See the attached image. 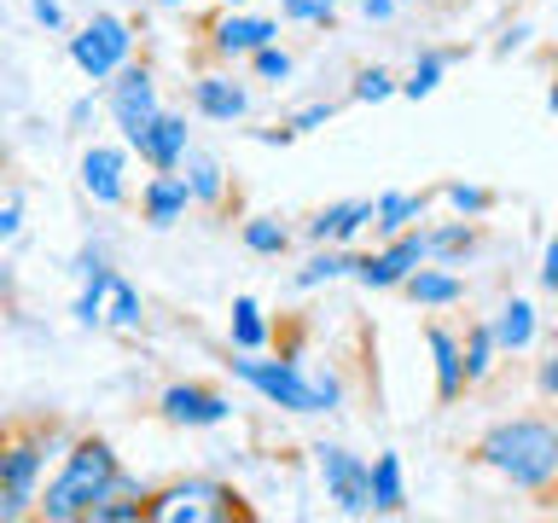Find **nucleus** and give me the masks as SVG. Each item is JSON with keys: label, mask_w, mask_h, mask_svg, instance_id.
Wrapping results in <instances>:
<instances>
[{"label": "nucleus", "mask_w": 558, "mask_h": 523, "mask_svg": "<svg viewBox=\"0 0 558 523\" xmlns=\"http://www.w3.org/2000/svg\"><path fill=\"white\" fill-rule=\"evenodd\" d=\"M279 12H286L291 24H331V17H338V0H279Z\"/></svg>", "instance_id": "obj_35"}, {"label": "nucleus", "mask_w": 558, "mask_h": 523, "mask_svg": "<svg viewBox=\"0 0 558 523\" xmlns=\"http://www.w3.org/2000/svg\"><path fill=\"white\" fill-rule=\"evenodd\" d=\"M157 7H186V0H157Z\"/></svg>", "instance_id": "obj_46"}, {"label": "nucleus", "mask_w": 558, "mask_h": 523, "mask_svg": "<svg viewBox=\"0 0 558 523\" xmlns=\"http://www.w3.org/2000/svg\"><path fill=\"white\" fill-rule=\"evenodd\" d=\"M355 268H361V256L349 251V244H314V256L291 273V285L296 291H320V285H331V279H349Z\"/></svg>", "instance_id": "obj_20"}, {"label": "nucleus", "mask_w": 558, "mask_h": 523, "mask_svg": "<svg viewBox=\"0 0 558 523\" xmlns=\"http://www.w3.org/2000/svg\"><path fill=\"white\" fill-rule=\"evenodd\" d=\"M331 117H338V105H331V99H314V105H303V111L291 117V129H296V134H314V129H326Z\"/></svg>", "instance_id": "obj_36"}, {"label": "nucleus", "mask_w": 558, "mask_h": 523, "mask_svg": "<svg viewBox=\"0 0 558 523\" xmlns=\"http://www.w3.org/2000/svg\"><path fill=\"white\" fill-rule=\"evenodd\" d=\"M488 326H495V338H500V355H523V349L535 343V331H541V314H535L530 296H506Z\"/></svg>", "instance_id": "obj_19"}, {"label": "nucleus", "mask_w": 558, "mask_h": 523, "mask_svg": "<svg viewBox=\"0 0 558 523\" xmlns=\"http://www.w3.org/2000/svg\"><path fill=\"white\" fill-rule=\"evenodd\" d=\"M279 41V24L262 12H244V7H227L216 24H209V52H216V64H251L262 47Z\"/></svg>", "instance_id": "obj_10"}, {"label": "nucleus", "mask_w": 558, "mask_h": 523, "mask_svg": "<svg viewBox=\"0 0 558 523\" xmlns=\"http://www.w3.org/2000/svg\"><path fill=\"white\" fill-rule=\"evenodd\" d=\"M401 0H361V12H366V24H384V17H396Z\"/></svg>", "instance_id": "obj_41"}, {"label": "nucleus", "mask_w": 558, "mask_h": 523, "mask_svg": "<svg viewBox=\"0 0 558 523\" xmlns=\"http://www.w3.org/2000/svg\"><path fill=\"white\" fill-rule=\"evenodd\" d=\"M29 12H35V24H41V29H64V7H59V0H29Z\"/></svg>", "instance_id": "obj_37"}, {"label": "nucleus", "mask_w": 558, "mask_h": 523, "mask_svg": "<svg viewBox=\"0 0 558 523\" xmlns=\"http://www.w3.org/2000/svg\"><path fill=\"white\" fill-rule=\"evenodd\" d=\"M117 483H122L117 448L105 442V436H76L64 453V465H59V477L41 488V506H35V512L47 523H87L99 500L117 495Z\"/></svg>", "instance_id": "obj_2"}, {"label": "nucleus", "mask_w": 558, "mask_h": 523, "mask_svg": "<svg viewBox=\"0 0 558 523\" xmlns=\"http://www.w3.org/2000/svg\"><path fill=\"white\" fill-rule=\"evenodd\" d=\"M495 361H500L495 326H471V331H465V378H471V384H483L488 373H495Z\"/></svg>", "instance_id": "obj_28"}, {"label": "nucleus", "mask_w": 558, "mask_h": 523, "mask_svg": "<svg viewBox=\"0 0 558 523\" xmlns=\"http://www.w3.org/2000/svg\"><path fill=\"white\" fill-rule=\"evenodd\" d=\"M129 151H134L129 139H122V146H87L82 151V192L99 209H117L129 198V181H122V174H129Z\"/></svg>", "instance_id": "obj_12"}, {"label": "nucleus", "mask_w": 558, "mask_h": 523, "mask_svg": "<svg viewBox=\"0 0 558 523\" xmlns=\"http://www.w3.org/2000/svg\"><path fill=\"white\" fill-rule=\"evenodd\" d=\"M192 111L204 122H244L251 117V87H244L233 70H204L192 82Z\"/></svg>", "instance_id": "obj_13"}, {"label": "nucleus", "mask_w": 558, "mask_h": 523, "mask_svg": "<svg viewBox=\"0 0 558 523\" xmlns=\"http://www.w3.org/2000/svg\"><path fill=\"white\" fill-rule=\"evenodd\" d=\"M442 204L453 209V216L483 221L488 209H495V192H488V186H471V181H442Z\"/></svg>", "instance_id": "obj_31"}, {"label": "nucleus", "mask_w": 558, "mask_h": 523, "mask_svg": "<svg viewBox=\"0 0 558 523\" xmlns=\"http://www.w3.org/2000/svg\"><path fill=\"white\" fill-rule=\"evenodd\" d=\"M541 285L558 296V233L547 239V251H541Z\"/></svg>", "instance_id": "obj_38"}, {"label": "nucleus", "mask_w": 558, "mask_h": 523, "mask_svg": "<svg viewBox=\"0 0 558 523\" xmlns=\"http://www.w3.org/2000/svg\"><path fill=\"white\" fill-rule=\"evenodd\" d=\"M239 239H244V251H251V256H286L291 251V227L279 216H251L239 227Z\"/></svg>", "instance_id": "obj_26"}, {"label": "nucleus", "mask_w": 558, "mask_h": 523, "mask_svg": "<svg viewBox=\"0 0 558 523\" xmlns=\"http://www.w3.org/2000/svg\"><path fill=\"white\" fill-rule=\"evenodd\" d=\"M425 216H430V198H425V192H384L373 227H378V239H396V233H413Z\"/></svg>", "instance_id": "obj_22"}, {"label": "nucleus", "mask_w": 558, "mask_h": 523, "mask_svg": "<svg viewBox=\"0 0 558 523\" xmlns=\"http://www.w3.org/2000/svg\"><path fill=\"white\" fill-rule=\"evenodd\" d=\"M523 41H530V29L512 24V29H506V41H500V52H512V47H523Z\"/></svg>", "instance_id": "obj_43"}, {"label": "nucleus", "mask_w": 558, "mask_h": 523, "mask_svg": "<svg viewBox=\"0 0 558 523\" xmlns=\"http://www.w3.org/2000/svg\"><path fill=\"white\" fill-rule=\"evenodd\" d=\"M401 291H408L418 308H453V303H465V279L453 273L448 262H425V268H418Z\"/></svg>", "instance_id": "obj_18"}, {"label": "nucleus", "mask_w": 558, "mask_h": 523, "mask_svg": "<svg viewBox=\"0 0 558 523\" xmlns=\"http://www.w3.org/2000/svg\"><path fill=\"white\" fill-rule=\"evenodd\" d=\"M134 151H140V163H151V169H181V163H186V151H192L186 111H163L146 134L134 139Z\"/></svg>", "instance_id": "obj_15"}, {"label": "nucleus", "mask_w": 558, "mask_h": 523, "mask_svg": "<svg viewBox=\"0 0 558 523\" xmlns=\"http://www.w3.org/2000/svg\"><path fill=\"white\" fill-rule=\"evenodd\" d=\"M373 221H378V198H343V204H326L303 233H308V244H349Z\"/></svg>", "instance_id": "obj_16"}, {"label": "nucleus", "mask_w": 558, "mask_h": 523, "mask_svg": "<svg viewBox=\"0 0 558 523\" xmlns=\"http://www.w3.org/2000/svg\"><path fill=\"white\" fill-rule=\"evenodd\" d=\"M425 262H430V239H425V227H413V233L384 239V251L361 256L355 279H361L366 291H401L418 268H425Z\"/></svg>", "instance_id": "obj_9"}, {"label": "nucleus", "mask_w": 558, "mask_h": 523, "mask_svg": "<svg viewBox=\"0 0 558 523\" xmlns=\"http://www.w3.org/2000/svg\"><path fill=\"white\" fill-rule=\"evenodd\" d=\"M105 326H117V331H140V326H146V303H140V291L129 285V279H117L111 303H105Z\"/></svg>", "instance_id": "obj_30"}, {"label": "nucleus", "mask_w": 558, "mask_h": 523, "mask_svg": "<svg viewBox=\"0 0 558 523\" xmlns=\"http://www.w3.org/2000/svg\"><path fill=\"white\" fill-rule=\"evenodd\" d=\"M477 465L495 471L518 495H553L558 488V418L553 413H518L477 436Z\"/></svg>", "instance_id": "obj_1"}, {"label": "nucleus", "mask_w": 558, "mask_h": 523, "mask_svg": "<svg viewBox=\"0 0 558 523\" xmlns=\"http://www.w3.org/2000/svg\"><path fill=\"white\" fill-rule=\"evenodd\" d=\"M41 471H47V442L41 436H12L0 448V518H24L41 506Z\"/></svg>", "instance_id": "obj_6"}, {"label": "nucleus", "mask_w": 558, "mask_h": 523, "mask_svg": "<svg viewBox=\"0 0 558 523\" xmlns=\"http://www.w3.org/2000/svg\"><path fill=\"white\" fill-rule=\"evenodd\" d=\"M17 227H24V198H7V209H0V233L17 239Z\"/></svg>", "instance_id": "obj_39"}, {"label": "nucleus", "mask_w": 558, "mask_h": 523, "mask_svg": "<svg viewBox=\"0 0 558 523\" xmlns=\"http://www.w3.org/2000/svg\"><path fill=\"white\" fill-rule=\"evenodd\" d=\"M181 174L192 181V198H198V204L216 209V204L227 198V163H221L216 151H198V146H192L186 163H181Z\"/></svg>", "instance_id": "obj_23"}, {"label": "nucleus", "mask_w": 558, "mask_h": 523, "mask_svg": "<svg viewBox=\"0 0 558 523\" xmlns=\"http://www.w3.org/2000/svg\"><path fill=\"white\" fill-rule=\"evenodd\" d=\"M87 117H94V99H76V105H70V122H76V129H82Z\"/></svg>", "instance_id": "obj_44"}, {"label": "nucleus", "mask_w": 558, "mask_h": 523, "mask_svg": "<svg viewBox=\"0 0 558 523\" xmlns=\"http://www.w3.org/2000/svg\"><path fill=\"white\" fill-rule=\"evenodd\" d=\"M140 518H151V500L146 495H122V488H117L111 500L94 506V518H87V523H140Z\"/></svg>", "instance_id": "obj_32"}, {"label": "nucleus", "mask_w": 558, "mask_h": 523, "mask_svg": "<svg viewBox=\"0 0 558 523\" xmlns=\"http://www.w3.org/2000/svg\"><path fill=\"white\" fill-rule=\"evenodd\" d=\"M535 390H541V396H558V355H553V361H541V373H535Z\"/></svg>", "instance_id": "obj_40"}, {"label": "nucleus", "mask_w": 558, "mask_h": 523, "mask_svg": "<svg viewBox=\"0 0 558 523\" xmlns=\"http://www.w3.org/2000/svg\"><path fill=\"white\" fill-rule=\"evenodd\" d=\"M268 314H262L256 296H233V320H227V338H233L239 355H256V349H268Z\"/></svg>", "instance_id": "obj_24"}, {"label": "nucleus", "mask_w": 558, "mask_h": 523, "mask_svg": "<svg viewBox=\"0 0 558 523\" xmlns=\"http://www.w3.org/2000/svg\"><path fill=\"white\" fill-rule=\"evenodd\" d=\"M221 518H244V506L216 477H181L151 495V523H221Z\"/></svg>", "instance_id": "obj_5"}, {"label": "nucleus", "mask_w": 558, "mask_h": 523, "mask_svg": "<svg viewBox=\"0 0 558 523\" xmlns=\"http://www.w3.org/2000/svg\"><path fill=\"white\" fill-rule=\"evenodd\" d=\"M192 204H198V198H192V181H186L181 169H151V181L140 186V221H146V227L186 221Z\"/></svg>", "instance_id": "obj_14"}, {"label": "nucleus", "mask_w": 558, "mask_h": 523, "mask_svg": "<svg viewBox=\"0 0 558 523\" xmlns=\"http://www.w3.org/2000/svg\"><path fill=\"white\" fill-rule=\"evenodd\" d=\"M251 70H256V82H274V87H279V82H291L296 59H291V52L279 47V41H274V47H262L256 59H251Z\"/></svg>", "instance_id": "obj_34"}, {"label": "nucleus", "mask_w": 558, "mask_h": 523, "mask_svg": "<svg viewBox=\"0 0 558 523\" xmlns=\"http://www.w3.org/2000/svg\"><path fill=\"white\" fill-rule=\"evenodd\" d=\"M425 349H430V366H436V396L460 401L471 390V378H465V338H453L448 326H425Z\"/></svg>", "instance_id": "obj_17"}, {"label": "nucleus", "mask_w": 558, "mask_h": 523, "mask_svg": "<svg viewBox=\"0 0 558 523\" xmlns=\"http://www.w3.org/2000/svg\"><path fill=\"white\" fill-rule=\"evenodd\" d=\"M105 111H111V122L122 129V139H134L151 129L157 117H163V99H157V76L151 64H122L111 82H105Z\"/></svg>", "instance_id": "obj_7"}, {"label": "nucleus", "mask_w": 558, "mask_h": 523, "mask_svg": "<svg viewBox=\"0 0 558 523\" xmlns=\"http://www.w3.org/2000/svg\"><path fill=\"white\" fill-rule=\"evenodd\" d=\"M425 239H430V262H448V268H460V262L477 251V221L471 216H453V221H436L425 227Z\"/></svg>", "instance_id": "obj_21"}, {"label": "nucleus", "mask_w": 558, "mask_h": 523, "mask_svg": "<svg viewBox=\"0 0 558 523\" xmlns=\"http://www.w3.org/2000/svg\"><path fill=\"white\" fill-rule=\"evenodd\" d=\"M233 378L251 384L268 408H286V413H338L343 408V378L338 373H303V361H296V355L268 361L256 349V355L233 361Z\"/></svg>", "instance_id": "obj_3"}, {"label": "nucleus", "mask_w": 558, "mask_h": 523, "mask_svg": "<svg viewBox=\"0 0 558 523\" xmlns=\"http://www.w3.org/2000/svg\"><path fill=\"white\" fill-rule=\"evenodd\" d=\"M256 139H262V146H286V139H296V129H291V122H279V129H262Z\"/></svg>", "instance_id": "obj_42"}, {"label": "nucleus", "mask_w": 558, "mask_h": 523, "mask_svg": "<svg viewBox=\"0 0 558 523\" xmlns=\"http://www.w3.org/2000/svg\"><path fill=\"white\" fill-rule=\"evenodd\" d=\"M314 465H320L326 500L338 506L343 518H366V512H373V460L349 453L343 442H320V448H314Z\"/></svg>", "instance_id": "obj_8"}, {"label": "nucleus", "mask_w": 558, "mask_h": 523, "mask_svg": "<svg viewBox=\"0 0 558 523\" xmlns=\"http://www.w3.org/2000/svg\"><path fill=\"white\" fill-rule=\"evenodd\" d=\"M448 64H453V52H425V59H418V64L408 70V82H401V94H408V99H430L436 87H442Z\"/></svg>", "instance_id": "obj_29"}, {"label": "nucleus", "mask_w": 558, "mask_h": 523, "mask_svg": "<svg viewBox=\"0 0 558 523\" xmlns=\"http://www.w3.org/2000/svg\"><path fill=\"white\" fill-rule=\"evenodd\" d=\"M216 7H244V0H216Z\"/></svg>", "instance_id": "obj_47"}, {"label": "nucleus", "mask_w": 558, "mask_h": 523, "mask_svg": "<svg viewBox=\"0 0 558 523\" xmlns=\"http://www.w3.org/2000/svg\"><path fill=\"white\" fill-rule=\"evenodd\" d=\"M547 105H553V117H558V82L547 87Z\"/></svg>", "instance_id": "obj_45"}, {"label": "nucleus", "mask_w": 558, "mask_h": 523, "mask_svg": "<svg viewBox=\"0 0 558 523\" xmlns=\"http://www.w3.org/2000/svg\"><path fill=\"white\" fill-rule=\"evenodd\" d=\"M70 64H76L87 82H111L122 64H134V24L117 12H94L76 35H70Z\"/></svg>", "instance_id": "obj_4"}, {"label": "nucleus", "mask_w": 558, "mask_h": 523, "mask_svg": "<svg viewBox=\"0 0 558 523\" xmlns=\"http://www.w3.org/2000/svg\"><path fill=\"white\" fill-rule=\"evenodd\" d=\"M408 506V483H401V460L378 453L373 460V512H401Z\"/></svg>", "instance_id": "obj_27"}, {"label": "nucleus", "mask_w": 558, "mask_h": 523, "mask_svg": "<svg viewBox=\"0 0 558 523\" xmlns=\"http://www.w3.org/2000/svg\"><path fill=\"white\" fill-rule=\"evenodd\" d=\"M390 94H401V82H396L384 64H366V70H355V87H349V99L378 105V99H390Z\"/></svg>", "instance_id": "obj_33"}, {"label": "nucleus", "mask_w": 558, "mask_h": 523, "mask_svg": "<svg viewBox=\"0 0 558 523\" xmlns=\"http://www.w3.org/2000/svg\"><path fill=\"white\" fill-rule=\"evenodd\" d=\"M157 413H163V425L209 430V425H227L233 401H227L221 390H209V384H169V390L157 396Z\"/></svg>", "instance_id": "obj_11"}, {"label": "nucleus", "mask_w": 558, "mask_h": 523, "mask_svg": "<svg viewBox=\"0 0 558 523\" xmlns=\"http://www.w3.org/2000/svg\"><path fill=\"white\" fill-rule=\"evenodd\" d=\"M111 291H117V268H105V262H99L94 273H82V296H76V308H70V314H76L82 326H105V303H111Z\"/></svg>", "instance_id": "obj_25"}]
</instances>
